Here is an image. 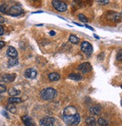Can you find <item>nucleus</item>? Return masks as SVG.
<instances>
[{
	"label": "nucleus",
	"mask_w": 122,
	"mask_h": 126,
	"mask_svg": "<svg viewBox=\"0 0 122 126\" xmlns=\"http://www.w3.org/2000/svg\"><path fill=\"white\" fill-rule=\"evenodd\" d=\"M90 113L92 115L97 116L100 113V108L99 107H91L90 109Z\"/></svg>",
	"instance_id": "a211bd4d"
},
{
	"label": "nucleus",
	"mask_w": 122,
	"mask_h": 126,
	"mask_svg": "<svg viewBox=\"0 0 122 126\" xmlns=\"http://www.w3.org/2000/svg\"><path fill=\"white\" fill-rule=\"evenodd\" d=\"M24 75L26 78L35 79L37 77V71L34 68H28L24 72Z\"/></svg>",
	"instance_id": "1a4fd4ad"
},
{
	"label": "nucleus",
	"mask_w": 122,
	"mask_h": 126,
	"mask_svg": "<svg viewBox=\"0 0 122 126\" xmlns=\"http://www.w3.org/2000/svg\"><path fill=\"white\" fill-rule=\"evenodd\" d=\"M91 69H92V67H91L89 62H84L80 65H79V67H78V70L82 71L83 74L90 72L91 71Z\"/></svg>",
	"instance_id": "6e6552de"
},
{
	"label": "nucleus",
	"mask_w": 122,
	"mask_h": 126,
	"mask_svg": "<svg viewBox=\"0 0 122 126\" xmlns=\"http://www.w3.org/2000/svg\"><path fill=\"white\" fill-rule=\"evenodd\" d=\"M81 50L86 55L89 56L93 52V47L89 42L83 41L81 44Z\"/></svg>",
	"instance_id": "423d86ee"
},
{
	"label": "nucleus",
	"mask_w": 122,
	"mask_h": 126,
	"mask_svg": "<svg viewBox=\"0 0 122 126\" xmlns=\"http://www.w3.org/2000/svg\"><path fill=\"white\" fill-rule=\"evenodd\" d=\"M5 46V42H4L2 41H0V50L2 49Z\"/></svg>",
	"instance_id": "cd10ccee"
},
{
	"label": "nucleus",
	"mask_w": 122,
	"mask_h": 126,
	"mask_svg": "<svg viewBox=\"0 0 122 126\" xmlns=\"http://www.w3.org/2000/svg\"><path fill=\"white\" fill-rule=\"evenodd\" d=\"M116 57H117V59H118V61L122 62V49H121V50L118 52Z\"/></svg>",
	"instance_id": "393cba45"
},
{
	"label": "nucleus",
	"mask_w": 122,
	"mask_h": 126,
	"mask_svg": "<svg viewBox=\"0 0 122 126\" xmlns=\"http://www.w3.org/2000/svg\"><path fill=\"white\" fill-rule=\"evenodd\" d=\"M121 105L122 106V99H121Z\"/></svg>",
	"instance_id": "e433bc0d"
},
{
	"label": "nucleus",
	"mask_w": 122,
	"mask_h": 126,
	"mask_svg": "<svg viewBox=\"0 0 122 126\" xmlns=\"http://www.w3.org/2000/svg\"><path fill=\"white\" fill-rule=\"evenodd\" d=\"M7 110H8V111H10L11 113H15L17 112V107H15L14 105H13V104H9L7 107Z\"/></svg>",
	"instance_id": "5701e85b"
},
{
	"label": "nucleus",
	"mask_w": 122,
	"mask_h": 126,
	"mask_svg": "<svg viewBox=\"0 0 122 126\" xmlns=\"http://www.w3.org/2000/svg\"><path fill=\"white\" fill-rule=\"evenodd\" d=\"M2 115H3V116H5L6 118H8V119L9 118V116H8V113H6L5 111H4V110H3V111L2 112Z\"/></svg>",
	"instance_id": "7c9ffc66"
},
{
	"label": "nucleus",
	"mask_w": 122,
	"mask_h": 126,
	"mask_svg": "<svg viewBox=\"0 0 122 126\" xmlns=\"http://www.w3.org/2000/svg\"><path fill=\"white\" fill-rule=\"evenodd\" d=\"M121 89H122V85H121Z\"/></svg>",
	"instance_id": "4c0bfd02"
},
{
	"label": "nucleus",
	"mask_w": 122,
	"mask_h": 126,
	"mask_svg": "<svg viewBox=\"0 0 122 126\" xmlns=\"http://www.w3.org/2000/svg\"><path fill=\"white\" fill-rule=\"evenodd\" d=\"M7 91V87L5 85L0 84V94L1 93H4Z\"/></svg>",
	"instance_id": "a878e982"
},
{
	"label": "nucleus",
	"mask_w": 122,
	"mask_h": 126,
	"mask_svg": "<svg viewBox=\"0 0 122 126\" xmlns=\"http://www.w3.org/2000/svg\"><path fill=\"white\" fill-rule=\"evenodd\" d=\"M78 17H79L80 20L82 21V22H83V23H88V18L85 17V16L84 14H80L79 16H78Z\"/></svg>",
	"instance_id": "b1692460"
},
{
	"label": "nucleus",
	"mask_w": 122,
	"mask_h": 126,
	"mask_svg": "<svg viewBox=\"0 0 122 126\" xmlns=\"http://www.w3.org/2000/svg\"><path fill=\"white\" fill-rule=\"evenodd\" d=\"M3 34H4V29L1 25H0V36L2 35Z\"/></svg>",
	"instance_id": "c85d7f7f"
},
{
	"label": "nucleus",
	"mask_w": 122,
	"mask_h": 126,
	"mask_svg": "<svg viewBox=\"0 0 122 126\" xmlns=\"http://www.w3.org/2000/svg\"><path fill=\"white\" fill-rule=\"evenodd\" d=\"M38 13H43V11H36V12H33L32 14H38Z\"/></svg>",
	"instance_id": "c9c22d12"
},
{
	"label": "nucleus",
	"mask_w": 122,
	"mask_h": 126,
	"mask_svg": "<svg viewBox=\"0 0 122 126\" xmlns=\"http://www.w3.org/2000/svg\"><path fill=\"white\" fill-rule=\"evenodd\" d=\"M97 123L100 126H107L108 125L107 121L103 118H100L97 121Z\"/></svg>",
	"instance_id": "4be33fe9"
},
{
	"label": "nucleus",
	"mask_w": 122,
	"mask_h": 126,
	"mask_svg": "<svg viewBox=\"0 0 122 126\" xmlns=\"http://www.w3.org/2000/svg\"><path fill=\"white\" fill-rule=\"evenodd\" d=\"M94 37H95L97 39H100V37L99 36H97V35H95V34H94Z\"/></svg>",
	"instance_id": "f704fd0d"
},
{
	"label": "nucleus",
	"mask_w": 122,
	"mask_h": 126,
	"mask_svg": "<svg viewBox=\"0 0 122 126\" xmlns=\"http://www.w3.org/2000/svg\"><path fill=\"white\" fill-rule=\"evenodd\" d=\"M8 11V6L6 4L0 5V12H2V14H7Z\"/></svg>",
	"instance_id": "412c9836"
},
{
	"label": "nucleus",
	"mask_w": 122,
	"mask_h": 126,
	"mask_svg": "<svg viewBox=\"0 0 122 126\" xmlns=\"http://www.w3.org/2000/svg\"><path fill=\"white\" fill-rule=\"evenodd\" d=\"M48 77L50 81H57L60 79V75L58 73H52L49 74Z\"/></svg>",
	"instance_id": "2eb2a0df"
},
{
	"label": "nucleus",
	"mask_w": 122,
	"mask_h": 126,
	"mask_svg": "<svg viewBox=\"0 0 122 126\" xmlns=\"http://www.w3.org/2000/svg\"><path fill=\"white\" fill-rule=\"evenodd\" d=\"M57 95V91L51 87L45 88L41 92V97L45 101H50Z\"/></svg>",
	"instance_id": "f257e3e1"
},
{
	"label": "nucleus",
	"mask_w": 122,
	"mask_h": 126,
	"mask_svg": "<svg viewBox=\"0 0 122 126\" xmlns=\"http://www.w3.org/2000/svg\"><path fill=\"white\" fill-rule=\"evenodd\" d=\"M77 113V110L73 106H68L65 108L63 111V118H68Z\"/></svg>",
	"instance_id": "39448f33"
},
{
	"label": "nucleus",
	"mask_w": 122,
	"mask_h": 126,
	"mask_svg": "<svg viewBox=\"0 0 122 126\" xmlns=\"http://www.w3.org/2000/svg\"><path fill=\"white\" fill-rule=\"evenodd\" d=\"M97 2L100 5H107L109 3V1H107V0H106V1H97Z\"/></svg>",
	"instance_id": "bb28decb"
},
{
	"label": "nucleus",
	"mask_w": 122,
	"mask_h": 126,
	"mask_svg": "<svg viewBox=\"0 0 122 126\" xmlns=\"http://www.w3.org/2000/svg\"><path fill=\"white\" fill-rule=\"evenodd\" d=\"M68 77H69V79H70V80H75V81H79L82 79V75H80L79 74H70Z\"/></svg>",
	"instance_id": "4468645a"
},
{
	"label": "nucleus",
	"mask_w": 122,
	"mask_h": 126,
	"mask_svg": "<svg viewBox=\"0 0 122 126\" xmlns=\"http://www.w3.org/2000/svg\"><path fill=\"white\" fill-rule=\"evenodd\" d=\"M5 18H4L3 17H2V16H0V24H2V23H5Z\"/></svg>",
	"instance_id": "c756f323"
},
{
	"label": "nucleus",
	"mask_w": 122,
	"mask_h": 126,
	"mask_svg": "<svg viewBox=\"0 0 122 126\" xmlns=\"http://www.w3.org/2000/svg\"><path fill=\"white\" fill-rule=\"evenodd\" d=\"M18 65V60L17 58H11L8 61V67H14Z\"/></svg>",
	"instance_id": "6ab92c4d"
},
{
	"label": "nucleus",
	"mask_w": 122,
	"mask_h": 126,
	"mask_svg": "<svg viewBox=\"0 0 122 126\" xmlns=\"http://www.w3.org/2000/svg\"><path fill=\"white\" fill-rule=\"evenodd\" d=\"M64 121L68 124V125H77L80 123V114L77 113L76 115L68 117V118H63Z\"/></svg>",
	"instance_id": "20e7f679"
},
{
	"label": "nucleus",
	"mask_w": 122,
	"mask_h": 126,
	"mask_svg": "<svg viewBox=\"0 0 122 126\" xmlns=\"http://www.w3.org/2000/svg\"><path fill=\"white\" fill-rule=\"evenodd\" d=\"M55 123V119L51 116H46L40 120L41 126H53Z\"/></svg>",
	"instance_id": "0eeeda50"
},
{
	"label": "nucleus",
	"mask_w": 122,
	"mask_h": 126,
	"mask_svg": "<svg viewBox=\"0 0 122 126\" xmlns=\"http://www.w3.org/2000/svg\"><path fill=\"white\" fill-rule=\"evenodd\" d=\"M50 35H55V32H54V31H51L50 32Z\"/></svg>",
	"instance_id": "473e14b6"
},
{
	"label": "nucleus",
	"mask_w": 122,
	"mask_h": 126,
	"mask_svg": "<svg viewBox=\"0 0 122 126\" xmlns=\"http://www.w3.org/2000/svg\"><path fill=\"white\" fill-rule=\"evenodd\" d=\"M85 123L87 126H97V123L94 117H88L85 119Z\"/></svg>",
	"instance_id": "ddd939ff"
},
{
	"label": "nucleus",
	"mask_w": 122,
	"mask_h": 126,
	"mask_svg": "<svg viewBox=\"0 0 122 126\" xmlns=\"http://www.w3.org/2000/svg\"><path fill=\"white\" fill-rule=\"evenodd\" d=\"M7 55L11 57V58H17V55H18V53L17 51V50L14 48V47H9L8 49L7 50Z\"/></svg>",
	"instance_id": "f8f14e48"
},
{
	"label": "nucleus",
	"mask_w": 122,
	"mask_h": 126,
	"mask_svg": "<svg viewBox=\"0 0 122 126\" xmlns=\"http://www.w3.org/2000/svg\"><path fill=\"white\" fill-rule=\"evenodd\" d=\"M23 13V9L20 5H14L8 9L7 14L8 15L13 16V17H17V16H19Z\"/></svg>",
	"instance_id": "7ed1b4c3"
},
{
	"label": "nucleus",
	"mask_w": 122,
	"mask_h": 126,
	"mask_svg": "<svg viewBox=\"0 0 122 126\" xmlns=\"http://www.w3.org/2000/svg\"><path fill=\"white\" fill-rule=\"evenodd\" d=\"M69 41L71 42L72 44H77L80 41V38L74 35H71L69 37Z\"/></svg>",
	"instance_id": "aec40b11"
},
{
	"label": "nucleus",
	"mask_w": 122,
	"mask_h": 126,
	"mask_svg": "<svg viewBox=\"0 0 122 126\" xmlns=\"http://www.w3.org/2000/svg\"><path fill=\"white\" fill-rule=\"evenodd\" d=\"M73 23H74V24H76V25H77V26H83L82 24H80V23H75V22H74Z\"/></svg>",
	"instance_id": "72a5a7b5"
},
{
	"label": "nucleus",
	"mask_w": 122,
	"mask_h": 126,
	"mask_svg": "<svg viewBox=\"0 0 122 126\" xmlns=\"http://www.w3.org/2000/svg\"><path fill=\"white\" fill-rule=\"evenodd\" d=\"M8 102L10 104H19L21 102V98H17V97H11L9 98L8 100Z\"/></svg>",
	"instance_id": "f3484780"
},
{
	"label": "nucleus",
	"mask_w": 122,
	"mask_h": 126,
	"mask_svg": "<svg viewBox=\"0 0 122 126\" xmlns=\"http://www.w3.org/2000/svg\"><path fill=\"white\" fill-rule=\"evenodd\" d=\"M85 26L86 28L89 29H90V30H91V31H94V30H95V29H93L92 27H91V26H88V25H87V24H85Z\"/></svg>",
	"instance_id": "2f4dec72"
},
{
	"label": "nucleus",
	"mask_w": 122,
	"mask_h": 126,
	"mask_svg": "<svg viewBox=\"0 0 122 126\" xmlns=\"http://www.w3.org/2000/svg\"><path fill=\"white\" fill-rule=\"evenodd\" d=\"M22 120L26 126H35V122L32 120L31 117L28 116H24L22 117Z\"/></svg>",
	"instance_id": "9b49d317"
},
{
	"label": "nucleus",
	"mask_w": 122,
	"mask_h": 126,
	"mask_svg": "<svg viewBox=\"0 0 122 126\" xmlns=\"http://www.w3.org/2000/svg\"><path fill=\"white\" fill-rule=\"evenodd\" d=\"M16 74H6L5 75L2 76V80L4 82H6V83H11V82H13L15 78H16Z\"/></svg>",
	"instance_id": "9d476101"
},
{
	"label": "nucleus",
	"mask_w": 122,
	"mask_h": 126,
	"mask_svg": "<svg viewBox=\"0 0 122 126\" xmlns=\"http://www.w3.org/2000/svg\"><path fill=\"white\" fill-rule=\"evenodd\" d=\"M8 94L12 97H16L17 95H18V94H20V91L16 89L15 88H11L8 90Z\"/></svg>",
	"instance_id": "dca6fc26"
},
{
	"label": "nucleus",
	"mask_w": 122,
	"mask_h": 126,
	"mask_svg": "<svg viewBox=\"0 0 122 126\" xmlns=\"http://www.w3.org/2000/svg\"><path fill=\"white\" fill-rule=\"evenodd\" d=\"M53 6L58 11L64 12L68 9V5L65 2L59 1V0H53L52 2Z\"/></svg>",
	"instance_id": "f03ea898"
}]
</instances>
